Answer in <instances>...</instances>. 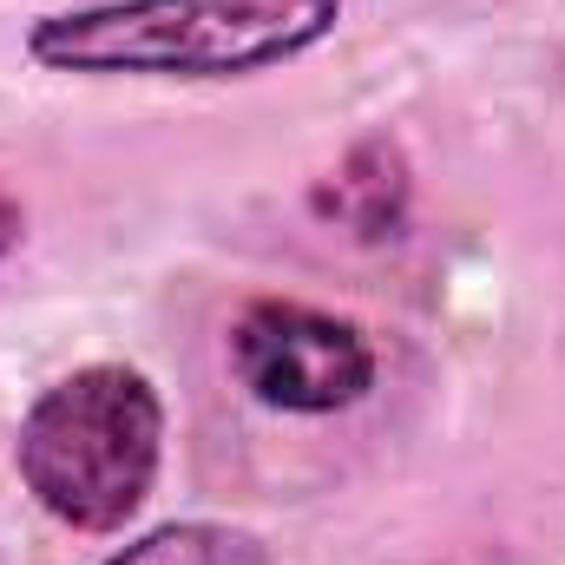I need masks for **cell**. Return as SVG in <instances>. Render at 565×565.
<instances>
[{
    "label": "cell",
    "mask_w": 565,
    "mask_h": 565,
    "mask_svg": "<svg viewBox=\"0 0 565 565\" xmlns=\"http://www.w3.org/2000/svg\"><path fill=\"white\" fill-rule=\"evenodd\" d=\"M342 0H99L40 13L26 53L79 79H244L309 53Z\"/></svg>",
    "instance_id": "obj_1"
},
{
    "label": "cell",
    "mask_w": 565,
    "mask_h": 565,
    "mask_svg": "<svg viewBox=\"0 0 565 565\" xmlns=\"http://www.w3.org/2000/svg\"><path fill=\"white\" fill-rule=\"evenodd\" d=\"M158 434L164 415L139 369H79L33 402L20 427V480L53 520L79 533H113L151 493Z\"/></svg>",
    "instance_id": "obj_2"
},
{
    "label": "cell",
    "mask_w": 565,
    "mask_h": 565,
    "mask_svg": "<svg viewBox=\"0 0 565 565\" xmlns=\"http://www.w3.org/2000/svg\"><path fill=\"white\" fill-rule=\"evenodd\" d=\"M231 362L244 388L282 415H335L362 402L375 382L369 342L349 322L322 309H296V302H257L231 335Z\"/></svg>",
    "instance_id": "obj_3"
},
{
    "label": "cell",
    "mask_w": 565,
    "mask_h": 565,
    "mask_svg": "<svg viewBox=\"0 0 565 565\" xmlns=\"http://www.w3.org/2000/svg\"><path fill=\"white\" fill-rule=\"evenodd\" d=\"M99 565H270V553L250 533H237V526L184 520V526L145 533V540H132L126 553H113V559H99Z\"/></svg>",
    "instance_id": "obj_4"
},
{
    "label": "cell",
    "mask_w": 565,
    "mask_h": 565,
    "mask_svg": "<svg viewBox=\"0 0 565 565\" xmlns=\"http://www.w3.org/2000/svg\"><path fill=\"white\" fill-rule=\"evenodd\" d=\"M13 244H20V211H13V204L0 198V257H7Z\"/></svg>",
    "instance_id": "obj_5"
}]
</instances>
